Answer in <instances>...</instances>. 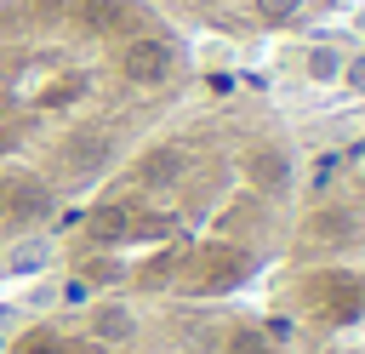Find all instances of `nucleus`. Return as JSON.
Segmentation results:
<instances>
[{"mask_svg":"<svg viewBox=\"0 0 365 354\" xmlns=\"http://www.w3.org/2000/svg\"><path fill=\"white\" fill-rule=\"evenodd\" d=\"M11 354H57V325H29L11 343Z\"/></svg>","mask_w":365,"mask_h":354,"instance_id":"3","label":"nucleus"},{"mask_svg":"<svg viewBox=\"0 0 365 354\" xmlns=\"http://www.w3.org/2000/svg\"><path fill=\"white\" fill-rule=\"evenodd\" d=\"M342 80H348L354 91H365V57H354V63H342Z\"/></svg>","mask_w":365,"mask_h":354,"instance_id":"4","label":"nucleus"},{"mask_svg":"<svg viewBox=\"0 0 365 354\" xmlns=\"http://www.w3.org/2000/svg\"><path fill=\"white\" fill-rule=\"evenodd\" d=\"M188 6H217V0H188ZM234 11H240L251 29H274V34H279V29H297V23L314 11V0H240Z\"/></svg>","mask_w":365,"mask_h":354,"instance_id":"1","label":"nucleus"},{"mask_svg":"<svg viewBox=\"0 0 365 354\" xmlns=\"http://www.w3.org/2000/svg\"><path fill=\"white\" fill-rule=\"evenodd\" d=\"M302 69H308V80H336V74H342V51H336V46H308Z\"/></svg>","mask_w":365,"mask_h":354,"instance_id":"2","label":"nucleus"}]
</instances>
